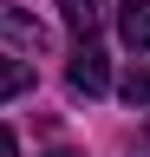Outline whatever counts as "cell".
<instances>
[{
	"mask_svg": "<svg viewBox=\"0 0 150 157\" xmlns=\"http://www.w3.org/2000/svg\"><path fill=\"white\" fill-rule=\"evenodd\" d=\"M118 33L130 52H150V0H124L118 7Z\"/></svg>",
	"mask_w": 150,
	"mask_h": 157,
	"instance_id": "cell-4",
	"label": "cell"
},
{
	"mask_svg": "<svg viewBox=\"0 0 150 157\" xmlns=\"http://www.w3.org/2000/svg\"><path fill=\"white\" fill-rule=\"evenodd\" d=\"M0 39H13V46H20L26 59L52 46V33H46V20H33L26 7H13V0H0Z\"/></svg>",
	"mask_w": 150,
	"mask_h": 157,
	"instance_id": "cell-2",
	"label": "cell"
},
{
	"mask_svg": "<svg viewBox=\"0 0 150 157\" xmlns=\"http://www.w3.org/2000/svg\"><path fill=\"white\" fill-rule=\"evenodd\" d=\"M46 157H85V151H72V144H52V151H46Z\"/></svg>",
	"mask_w": 150,
	"mask_h": 157,
	"instance_id": "cell-8",
	"label": "cell"
},
{
	"mask_svg": "<svg viewBox=\"0 0 150 157\" xmlns=\"http://www.w3.org/2000/svg\"><path fill=\"white\" fill-rule=\"evenodd\" d=\"M0 157H20V144H13V131H0Z\"/></svg>",
	"mask_w": 150,
	"mask_h": 157,
	"instance_id": "cell-7",
	"label": "cell"
},
{
	"mask_svg": "<svg viewBox=\"0 0 150 157\" xmlns=\"http://www.w3.org/2000/svg\"><path fill=\"white\" fill-rule=\"evenodd\" d=\"M137 157H150V137H144V144H137Z\"/></svg>",
	"mask_w": 150,
	"mask_h": 157,
	"instance_id": "cell-9",
	"label": "cell"
},
{
	"mask_svg": "<svg viewBox=\"0 0 150 157\" xmlns=\"http://www.w3.org/2000/svg\"><path fill=\"white\" fill-rule=\"evenodd\" d=\"M65 85L79 92V98H104V92H111V66H104V52H98V39L72 52V66H65Z\"/></svg>",
	"mask_w": 150,
	"mask_h": 157,
	"instance_id": "cell-1",
	"label": "cell"
},
{
	"mask_svg": "<svg viewBox=\"0 0 150 157\" xmlns=\"http://www.w3.org/2000/svg\"><path fill=\"white\" fill-rule=\"evenodd\" d=\"M59 13H65V26L79 33V46H91L104 26V0H59Z\"/></svg>",
	"mask_w": 150,
	"mask_h": 157,
	"instance_id": "cell-3",
	"label": "cell"
},
{
	"mask_svg": "<svg viewBox=\"0 0 150 157\" xmlns=\"http://www.w3.org/2000/svg\"><path fill=\"white\" fill-rule=\"evenodd\" d=\"M20 92H33V66L26 59H0V105L20 98Z\"/></svg>",
	"mask_w": 150,
	"mask_h": 157,
	"instance_id": "cell-5",
	"label": "cell"
},
{
	"mask_svg": "<svg viewBox=\"0 0 150 157\" xmlns=\"http://www.w3.org/2000/svg\"><path fill=\"white\" fill-rule=\"evenodd\" d=\"M124 98L150 111V66H130V72H124Z\"/></svg>",
	"mask_w": 150,
	"mask_h": 157,
	"instance_id": "cell-6",
	"label": "cell"
}]
</instances>
